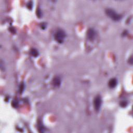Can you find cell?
I'll list each match as a JSON object with an SVG mask.
<instances>
[{
  "label": "cell",
  "mask_w": 133,
  "mask_h": 133,
  "mask_svg": "<svg viewBox=\"0 0 133 133\" xmlns=\"http://www.w3.org/2000/svg\"><path fill=\"white\" fill-rule=\"evenodd\" d=\"M106 14L110 18L113 20L118 22L122 18V16L121 15H120L114 10L111 8H108L106 10Z\"/></svg>",
  "instance_id": "6da1fadb"
},
{
  "label": "cell",
  "mask_w": 133,
  "mask_h": 133,
  "mask_svg": "<svg viewBox=\"0 0 133 133\" xmlns=\"http://www.w3.org/2000/svg\"><path fill=\"white\" fill-rule=\"evenodd\" d=\"M66 34L64 31L62 30H58L55 34V38L56 40L59 43L64 42V40L66 38Z\"/></svg>",
  "instance_id": "7a4b0ae2"
},
{
  "label": "cell",
  "mask_w": 133,
  "mask_h": 133,
  "mask_svg": "<svg viewBox=\"0 0 133 133\" xmlns=\"http://www.w3.org/2000/svg\"><path fill=\"white\" fill-rule=\"evenodd\" d=\"M102 104V99L100 96H97L95 98L94 100V106L95 110L98 111L100 109Z\"/></svg>",
  "instance_id": "3957f363"
},
{
  "label": "cell",
  "mask_w": 133,
  "mask_h": 133,
  "mask_svg": "<svg viewBox=\"0 0 133 133\" xmlns=\"http://www.w3.org/2000/svg\"><path fill=\"white\" fill-rule=\"evenodd\" d=\"M87 36L90 41H93L96 36V32L93 29H90L87 33Z\"/></svg>",
  "instance_id": "277c9868"
},
{
  "label": "cell",
  "mask_w": 133,
  "mask_h": 133,
  "mask_svg": "<svg viewBox=\"0 0 133 133\" xmlns=\"http://www.w3.org/2000/svg\"><path fill=\"white\" fill-rule=\"evenodd\" d=\"M117 84H118V81H117V80L115 78H111L109 82V87L111 88H114L117 85Z\"/></svg>",
  "instance_id": "5b68a950"
},
{
  "label": "cell",
  "mask_w": 133,
  "mask_h": 133,
  "mask_svg": "<svg viewBox=\"0 0 133 133\" xmlns=\"http://www.w3.org/2000/svg\"><path fill=\"white\" fill-rule=\"evenodd\" d=\"M53 83H54V85L55 86H59L60 85L61 83L60 79V78L58 77L55 78H54V80H53Z\"/></svg>",
  "instance_id": "8992f818"
},
{
  "label": "cell",
  "mask_w": 133,
  "mask_h": 133,
  "mask_svg": "<svg viewBox=\"0 0 133 133\" xmlns=\"http://www.w3.org/2000/svg\"><path fill=\"white\" fill-rule=\"evenodd\" d=\"M30 54L33 57H37L38 55V52L36 49H32L30 52Z\"/></svg>",
  "instance_id": "52a82bcc"
},
{
  "label": "cell",
  "mask_w": 133,
  "mask_h": 133,
  "mask_svg": "<svg viewBox=\"0 0 133 133\" xmlns=\"http://www.w3.org/2000/svg\"><path fill=\"white\" fill-rule=\"evenodd\" d=\"M120 104H121L120 105L122 106V107H126V106L127 105V103H126V102H122Z\"/></svg>",
  "instance_id": "ba28073f"
}]
</instances>
